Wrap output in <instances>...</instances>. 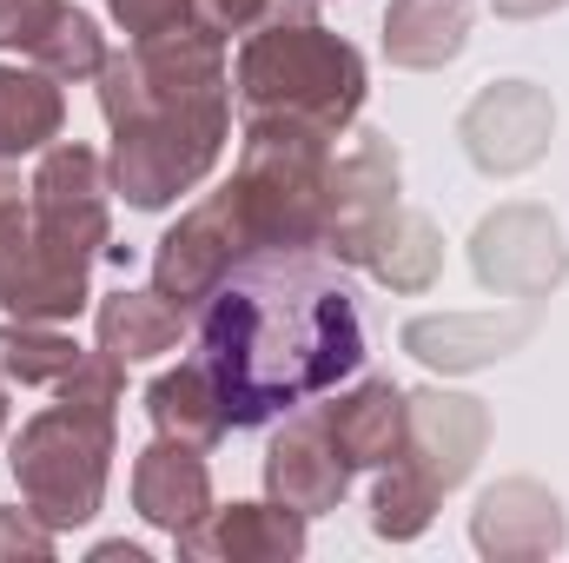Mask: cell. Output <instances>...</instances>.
Returning <instances> with one entry per match:
<instances>
[{
    "instance_id": "30",
    "label": "cell",
    "mask_w": 569,
    "mask_h": 563,
    "mask_svg": "<svg viewBox=\"0 0 569 563\" xmlns=\"http://www.w3.org/2000/svg\"><path fill=\"white\" fill-rule=\"evenodd\" d=\"M93 563H146V551H140V544H100Z\"/></svg>"
},
{
    "instance_id": "3",
    "label": "cell",
    "mask_w": 569,
    "mask_h": 563,
    "mask_svg": "<svg viewBox=\"0 0 569 563\" xmlns=\"http://www.w3.org/2000/svg\"><path fill=\"white\" fill-rule=\"evenodd\" d=\"M232 87L246 120H305V127L345 134L365 113L371 80H365V53L345 33L318 27L311 13H284L239 40Z\"/></svg>"
},
{
    "instance_id": "6",
    "label": "cell",
    "mask_w": 569,
    "mask_h": 563,
    "mask_svg": "<svg viewBox=\"0 0 569 563\" xmlns=\"http://www.w3.org/2000/svg\"><path fill=\"white\" fill-rule=\"evenodd\" d=\"M87 266L53 253L33 226V206L20 199V179L0 159V312L13 318H40V325H67L87 312Z\"/></svg>"
},
{
    "instance_id": "4",
    "label": "cell",
    "mask_w": 569,
    "mask_h": 563,
    "mask_svg": "<svg viewBox=\"0 0 569 563\" xmlns=\"http://www.w3.org/2000/svg\"><path fill=\"white\" fill-rule=\"evenodd\" d=\"M331 140L305 120H246L232 192L246 206V226L266 246H325L331 226Z\"/></svg>"
},
{
    "instance_id": "27",
    "label": "cell",
    "mask_w": 569,
    "mask_h": 563,
    "mask_svg": "<svg viewBox=\"0 0 569 563\" xmlns=\"http://www.w3.org/2000/svg\"><path fill=\"white\" fill-rule=\"evenodd\" d=\"M107 13L120 20L127 40H152V33L186 27V0H107Z\"/></svg>"
},
{
    "instance_id": "23",
    "label": "cell",
    "mask_w": 569,
    "mask_h": 563,
    "mask_svg": "<svg viewBox=\"0 0 569 563\" xmlns=\"http://www.w3.org/2000/svg\"><path fill=\"white\" fill-rule=\"evenodd\" d=\"M371 273L385 285H398V292H425L430 273H437V233H430L418 213H391L385 226H378V239H371V259H365Z\"/></svg>"
},
{
    "instance_id": "28",
    "label": "cell",
    "mask_w": 569,
    "mask_h": 563,
    "mask_svg": "<svg viewBox=\"0 0 569 563\" xmlns=\"http://www.w3.org/2000/svg\"><path fill=\"white\" fill-rule=\"evenodd\" d=\"M0 557H53V531L33 511H0Z\"/></svg>"
},
{
    "instance_id": "17",
    "label": "cell",
    "mask_w": 569,
    "mask_h": 563,
    "mask_svg": "<svg viewBox=\"0 0 569 563\" xmlns=\"http://www.w3.org/2000/svg\"><path fill=\"white\" fill-rule=\"evenodd\" d=\"M146 418H152V431H166L179 444H199V451H212L232 431L226 424V398H219V385H212V372L199 358L179 365V372H159L146 385Z\"/></svg>"
},
{
    "instance_id": "13",
    "label": "cell",
    "mask_w": 569,
    "mask_h": 563,
    "mask_svg": "<svg viewBox=\"0 0 569 563\" xmlns=\"http://www.w3.org/2000/svg\"><path fill=\"white\" fill-rule=\"evenodd\" d=\"M490 418L477 398L463 392H411V437H405V464H418L437 491H457L477 457H483Z\"/></svg>"
},
{
    "instance_id": "20",
    "label": "cell",
    "mask_w": 569,
    "mask_h": 563,
    "mask_svg": "<svg viewBox=\"0 0 569 563\" xmlns=\"http://www.w3.org/2000/svg\"><path fill=\"white\" fill-rule=\"evenodd\" d=\"M93 325H100V352H113L120 365H146V358L179 345L186 312L166 305L159 292H113V298H100Z\"/></svg>"
},
{
    "instance_id": "5",
    "label": "cell",
    "mask_w": 569,
    "mask_h": 563,
    "mask_svg": "<svg viewBox=\"0 0 569 563\" xmlns=\"http://www.w3.org/2000/svg\"><path fill=\"white\" fill-rule=\"evenodd\" d=\"M113 412L93 405H47L20 424L13 437V484L20 504L47 524V531H73L93 524L107 504V477H113Z\"/></svg>"
},
{
    "instance_id": "22",
    "label": "cell",
    "mask_w": 569,
    "mask_h": 563,
    "mask_svg": "<svg viewBox=\"0 0 569 563\" xmlns=\"http://www.w3.org/2000/svg\"><path fill=\"white\" fill-rule=\"evenodd\" d=\"M437 484H430L418 464H385V477H378V491H371V531L378 537H391V544H411V537H425L430 517H437Z\"/></svg>"
},
{
    "instance_id": "10",
    "label": "cell",
    "mask_w": 569,
    "mask_h": 563,
    "mask_svg": "<svg viewBox=\"0 0 569 563\" xmlns=\"http://www.w3.org/2000/svg\"><path fill=\"white\" fill-rule=\"evenodd\" d=\"M398 213V152L391 140L365 134L345 159H331V226H325V253L338 266H365L378 226Z\"/></svg>"
},
{
    "instance_id": "12",
    "label": "cell",
    "mask_w": 569,
    "mask_h": 563,
    "mask_svg": "<svg viewBox=\"0 0 569 563\" xmlns=\"http://www.w3.org/2000/svg\"><path fill=\"white\" fill-rule=\"evenodd\" d=\"M470 544L490 563H530L563 551V504L530 484V477H510V484H490L470 511Z\"/></svg>"
},
{
    "instance_id": "31",
    "label": "cell",
    "mask_w": 569,
    "mask_h": 563,
    "mask_svg": "<svg viewBox=\"0 0 569 563\" xmlns=\"http://www.w3.org/2000/svg\"><path fill=\"white\" fill-rule=\"evenodd\" d=\"M0 431H7V392H0Z\"/></svg>"
},
{
    "instance_id": "11",
    "label": "cell",
    "mask_w": 569,
    "mask_h": 563,
    "mask_svg": "<svg viewBox=\"0 0 569 563\" xmlns=\"http://www.w3.org/2000/svg\"><path fill=\"white\" fill-rule=\"evenodd\" d=\"M172 544L192 563H298L305 557V517L284 504H226V511H206Z\"/></svg>"
},
{
    "instance_id": "19",
    "label": "cell",
    "mask_w": 569,
    "mask_h": 563,
    "mask_svg": "<svg viewBox=\"0 0 569 563\" xmlns=\"http://www.w3.org/2000/svg\"><path fill=\"white\" fill-rule=\"evenodd\" d=\"M67 127V93L40 67H0V159L47 152Z\"/></svg>"
},
{
    "instance_id": "2",
    "label": "cell",
    "mask_w": 569,
    "mask_h": 563,
    "mask_svg": "<svg viewBox=\"0 0 569 563\" xmlns=\"http://www.w3.org/2000/svg\"><path fill=\"white\" fill-rule=\"evenodd\" d=\"M100 113L113 127L107 179L133 213H166L192 192L232 140V73L226 40L199 27H172L107 53Z\"/></svg>"
},
{
    "instance_id": "16",
    "label": "cell",
    "mask_w": 569,
    "mask_h": 563,
    "mask_svg": "<svg viewBox=\"0 0 569 563\" xmlns=\"http://www.w3.org/2000/svg\"><path fill=\"white\" fill-rule=\"evenodd\" d=\"M325 431L338 444V457L351 471H385L405 457V437H411V398L391 385V378H365L358 392H338L325 405Z\"/></svg>"
},
{
    "instance_id": "25",
    "label": "cell",
    "mask_w": 569,
    "mask_h": 563,
    "mask_svg": "<svg viewBox=\"0 0 569 563\" xmlns=\"http://www.w3.org/2000/svg\"><path fill=\"white\" fill-rule=\"evenodd\" d=\"M284 13H311V0H186V27L212 33V40H246L252 27L284 20Z\"/></svg>"
},
{
    "instance_id": "7",
    "label": "cell",
    "mask_w": 569,
    "mask_h": 563,
    "mask_svg": "<svg viewBox=\"0 0 569 563\" xmlns=\"http://www.w3.org/2000/svg\"><path fill=\"white\" fill-rule=\"evenodd\" d=\"M107 166L100 152H87L80 140H53L33 166V186H27V206H33V226L53 253L93 266L100 253H113V213H107Z\"/></svg>"
},
{
    "instance_id": "9",
    "label": "cell",
    "mask_w": 569,
    "mask_h": 563,
    "mask_svg": "<svg viewBox=\"0 0 569 563\" xmlns=\"http://www.w3.org/2000/svg\"><path fill=\"white\" fill-rule=\"evenodd\" d=\"M266 491H272V504L298 511V517H325V511L345 504L351 464L338 457L318 398H311V405H291L279 418L272 444H266Z\"/></svg>"
},
{
    "instance_id": "24",
    "label": "cell",
    "mask_w": 569,
    "mask_h": 563,
    "mask_svg": "<svg viewBox=\"0 0 569 563\" xmlns=\"http://www.w3.org/2000/svg\"><path fill=\"white\" fill-rule=\"evenodd\" d=\"M27 60H33L40 73H53V80H100V67H107V40H100V27H93L80 7H67Z\"/></svg>"
},
{
    "instance_id": "18",
    "label": "cell",
    "mask_w": 569,
    "mask_h": 563,
    "mask_svg": "<svg viewBox=\"0 0 569 563\" xmlns=\"http://www.w3.org/2000/svg\"><path fill=\"white\" fill-rule=\"evenodd\" d=\"M470 40V0H391L385 13V53L391 67H443Z\"/></svg>"
},
{
    "instance_id": "21",
    "label": "cell",
    "mask_w": 569,
    "mask_h": 563,
    "mask_svg": "<svg viewBox=\"0 0 569 563\" xmlns=\"http://www.w3.org/2000/svg\"><path fill=\"white\" fill-rule=\"evenodd\" d=\"M80 358L87 352L60 325H40V318H7L0 325V378H13V385H60Z\"/></svg>"
},
{
    "instance_id": "8",
    "label": "cell",
    "mask_w": 569,
    "mask_h": 563,
    "mask_svg": "<svg viewBox=\"0 0 569 563\" xmlns=\"http://www.w3.org/2000/svg\"><path fill=\"white\" fill-rule=\"evenodd\" d=\"M246 253H259V239H252V226H246L239 192L219 186V192H206V199L159 239V253H152V292H159L166 305L192 312V305L212 298V285L226 279Z\"/></svg>"
},
{
    "instance_id": "29",
    "label": "cell",
    "mask_w": 569,
    "mask_h": 563,
    "mask_svg": "<svg viewBox=\"0 0 569 563\" xmlns=\"http://www.w3.org/2000/svg\"><path fill=\"white\" fill-rule=\"evenodd\" d=\"M503 20H537V13H557V7H569V0H490Z\"/></svg>"
},
{
    "instance_id": "14",
    "label": "cell",
    "mask_w": 569,
    "mask_h": 563,
    "mask_svg": "<svg viewBox=\"0 0 569 563\" xmlns=\"http://www.w3.org/2000/svg\"><path fill=\"white\" fill-rule=\"evenodd\" d=\"M463 146L483 172H523L543 159L550 146V100L523 80L490 87L470 113H463Z\"/></svg>"
},
{
    "instance_id": "26",
    "label": "cell",
    "mask_w": 569,
    "mask_h": 563,
    "mask_svg": "<svg viewBox=\"0 0 569 563\" xmlns=\"http://www.w3.org/2000/svg\"><path fill=\"white\" fill-rule=\"evenodd\" d=\"M60 13H67V0H0V47L7 53H33Z\"/></svg>"
},
{
    "instance_id": "1",
    "label": "cell",
    "mask_w": 569,
    "mask_h": 563,
    "mask_svg": "<svg viewBox=\"0 0 569 563\" xmlns=\"http://www.w3.org/2000/svg\"><path fill=\"white\" fill-rule=\"evenodd\" d=\"M199 365L232 431L279 424L291 405L338 392L365 365V312L345 266L325 246L246 253L199 305Z\"/></svg>"
},
{
    "instance_id": "15",
    "label": "cell",
    "mask_w": 569,
    "mask_h": 563,
    "mask_svg": "<svg viewBox=\"0 0 569 563\" xmlns=\"http://www.w3.org/2000/svg\"><path fill=\"white\" fill-rule=\"evenodd\" d=\"M133 511H140L152 531L179 537L192 531L206 511H212V471H206V451L199 444H179V437H152L140 457H133Z\"/></svg>"
}]
</instances>
